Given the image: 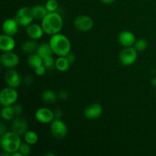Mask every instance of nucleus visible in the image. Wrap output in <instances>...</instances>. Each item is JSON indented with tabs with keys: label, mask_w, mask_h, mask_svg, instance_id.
Masks as SVG:
<instances>
[{
	"label": "nucleus",
	"mask_w": 156,
	"mask_h": 156,
	"mask_svg": "<svg viewBox=\"0 0 156 156\" xmlns=\"http://www.w3.org/2000/svg\"><path fill=\"white\" fill-rule=\"evenodd\" d=\"M155 94H156V89H155Z\"/></svg>",
	"instance_id": "58836bf2"
},
{
	"label": "nucleus",
	"mask_w": 156,
	"mask_h": 156,
	"mask_svg": "<svg viewBox=\"0 0 156 156\" xmlns=\"http://www.w3.org/2000/svg\"><path fill=\"white\" fill-rule=\"evenodd\" d=\"M0 62L5 68L14 69L19 64L20 58L16 53L12 51L4 52L1 55Z\"/></svg>",
	"instance_id": "1a4fd4ad"
},
{
	"label": "nucleus",
	"mask_w": 156,
	"mask_h": 156,
	"mask_svg": "<svg viewBox=\"0 0 156 156\" xmlns=\"http://www.w3.org/2000/svg\"><path fill=\"white\" fill-rule=\"evenodd\" d=\"M15 41L13 36L8 34H2L0 37V50L2 52L13 51L15 49Z\"/></svg>",
	"instance_id": "dca6fc26"
},
{
	"label": "nucleus",
	"mask_w": 156,
	"mask_h": 156,
	"mask_svg": "<svg viewBox=\"0 0 156 156\" xmlns=\"http://www.w3.org/2000/svg\"><path fill=\"white\" fill-rule=\"evenodd\" d=\"M103 114V108L98 103H94L87 107L84 111V115L88 120H96Z\"/></svg>",
	"instance_id": "ddd939ff"
},
{
	"label": "nucleus",
	"mask_w": 156,
	"mask_h": 156,
	"mask_svg": "<svg viewBox=\"0 0 156 156\" xmlns=\"http://www.w3.org/2000/svg\"><path fill=\"white\" fill-rule=\"evenodd\" d=\"M35 118L41 123H51L55 119L54 111L47 108H41L35 112Z\"/></svg>",
	"instance_id": "9b49d317"
},
{
	"label": "nucleus",
	"mask_w": 156,
	"mask_h": 156,
	"mask_svg": "<svg viewBox=\"0 0 156 156\" xmlns=\"http://www.w3.org/2000/svg\"><path fill=\"white\" fill-rule=\"evenodd\" d=\"M54 115H55V119H61L62 116V112L61 110L56 109L54 111Z\"/></svg>",
	"instance_id": "72a5a7b5"
},
{
	"label": "nucleus",
	"mask_w": 156,
	"mask_h": 156,
	"mask_svg": "<svg viewBox=\"0 0 156 156\" xmlns=\"http://www.w3.org/2000/svg\"><path fill=\"white\" fill-rule=\"evenodd\" d=\"M32 10H33L34 18L37 20H42L48 13V11L47 10L45 6L41 5H34L32 8Z\"/></svg>",
	"instance_id": "b1692460"
},
{
	"label": "nucleus",
	"mask_w": 156,
	"mask_h": 156,
	"mask_svg": "<svg viewBox=\"0 0 156 156\" xmlns=\"http://www.w3.org/2000/svg\"><path fill=\"white\" fill-rule=\"evenodd\" d=\"M28 123L24 117H16L11 124V129L19 136H22L27 131Z\"/></svg>",
	"instance_id": "f8f14e48"
},
{
	"label": "nucleus",
	"mask_w": 156,
	"mask_h": 156,
	"mask_svg": "<svg viewBox=\"0 0 156 156\" xmlns=\"http://www.w3.org/2000/svg\"><path fill=\"white\" fill-rule=\"evenodd\" d=\"M49 44L51 46L53 54L58 56H66L71 52V42L62 34L58 33L52 35Z\"/></svg>",
	"instance_id": "f03ea898"
},
{
	"label": "nucleus",
	"mask_w": 156,
	"mask_h": 156,
	"mask_svg": "<svg viewBox=\"0 0 156 156\" xmlns=\"http://www.w3.org/2000/svg\"><path fill=\"white\" fill-rule=\"evenodd\" d=\"M5 82L8 86L17 88L22 83V79L19 73L14 69H9L4 76Z\"/></svg>",
	"instance_id": "9d476101"
},
{
	"label": "nucleus",
	"mask_w": 156,
	"mask_h": 156,
	"mask_svg": "<svg viewBox=\"0 0 156 156\" xmlns=\"http://www.w3.org/2000/svg\"><path fill=\"white\" fill-rule=\"evenodd\" d=\"M22 81H24V84L27 85H30L34 82V79L33 76H27L24 78Z\"/></svg>",
	"instance_id": "7c9ffc66"
},
{
	"label": "nucleus",
	"mask_w": 156,
	"mask_h": 156,
	"mask_svg": "<svg viewBox=\"0 0 156 156\" xmlns=\"http://www.w3.org/2000/svg\"><path fill=\"white\" fill-rule=\"evenodd\" d=\"M115 0H101V2H103L104 4H106V5H110V4H112Z\"/></svg>",
	"instance_id": "c9c22d12"
},
{
	"label": "nucleus",
	"mask_w": 156,
	"mask_h": 156,
	"mask_svg": "<svg viewBox=\"0 0 156 156\" xmlns=\"http://www.w3.org/2000/svg\"><path fill=\"white\" fill-rule=\"evenodd\" d=\"M27 64H28L30 67L35 69L44 64L43 58H41L37 53H31L28 56V58H27Z\"/></svg>",
	"instance_id": "5701e85b"
},
{
	"label": "nucleus",
	"mask_w": 156,
	"mask_h": 156,
	"mask_svg": "<svg viewBox=\"0 0 156 156\" xmlns=\"http://www.w3.org/2000/svg\"><path fill=\"white\" fill-rule=\"evenodd\" d=\"M1 116L2 118L4 120H14L15 117H18L14 105H11V106L3 107L1 111Z\"/></svg>",
	"instance_id": "a211bd4d"
},
{
	"label": "nucleus",
	"mask_w": 156,
	"mask_h": 156,
	"mask_svg": "<svg viewBox=\"0 0 156 156\" xmlns=\"http://www.w3.org/2000/svg\"><path fill=\"white\" fill-rule=\"evenodd\" d=\"M151 83H152V86L155 87L156 88V78H154V79H152V81H151Z\"/></svg>",
	"instance_id": "e433bc0d"
},
{
	"label": "nucleus",
	"mask_w": 156,
	"mask_h": 156,
	"mask_svg": "<svg viewBox=\"0 0 156 156\" xmlns=\"http://www.w3.org/2000/svg\"><path fill=\"white\" fill-rule=\"evenodd\" d=\"M24 142H26L27 143L30 144V146L36 144L38 142V140H39L37 133L33 130H27V132L24 134Z\"/></svg>",
	"instance_id": "393cba45"
},
{
	"label": "nucleus",
	"mask_w": 156,
	"mask_h": 156,
	"mask_svg": "<svg viewBox=\"0 0 156 156\" xmlns=\"http://www.w3.org/2000/svg\"><path fill=\"white\" fill-rule=\"evenodd\" d=\"M6 132H7L6 131V126H5L4 123H1V126H0V136H2Z\"/></svg>",
	"instance_id": "f704fd0d"
},
{
	"label": "nucleus",
	"mask_w": 156,
	"mask_h": 156,
	"mask_svg": "<svg viewBox=\"0 0 156 156\" xmlns=\"http://www.w3.org/2000/svg\"><path fill=\"white\" fill-rule=\"evenodd\" d=\"M21 144V140L20 136L13 131L6 132L1 136L0 138V145L2 149L4 152H7L10 154L18 151Z\"/></svg>",
	"instance_id": "7ed1b4c3"
},
{
	"label": "nucleus",
	"mask_w": 156,
	"mask_h": 156,
	"mask_svg": "<svg viewBox=\"0 0 156 156\" xmlns=\"http://www.w3.org/2000/svg\"><path fill=\"white\" fill-rule=\"evenodd\" d=\"M15 18L18 21L19 25L24 26V27H27L32 24L33 21L35 19L32 9L27 6L21 7V9H18L15 14Z\"/></svg>",
	"instance_id": "423d86ee"
},
{
	"label": "nucleus",
	"mask_w": 156,
	"mask_h": 156,
	"mask_svg": "<svg viewBox=\"0 0 156 156\" xmlns=\"http://www.w3.org/2000/svg\"><path fill=\"white\" fill-rule=\"evenodd\" d=\"M118 41L123 47H129L134 46L136 39L133 32L129 30H123L119 34Z\"/></svg>",
	"instance_id": "4468645a"
},
{
	"label": "nucleus",
	"mask_w": 156,
	"mask_h": 156,
	"mask_svg": "<svg viewBox=\"0 0 156 156\" xmlns=\"http://www.w3.org/2000/svg\"><path fill=\"white\" fill-rule=\"evenodd\" d=\"M71 63L66 56H59L55 61V67L59 72H66L69 69Z\"/></svg>",
	"instance_id": "aec40b11"
},
{
	"label": "nucleus",
	"mask_w": 156,
	"mask_h": 156,
	"mask_svg": "<svg viewBox=\"0 0 156 156\" xmlns=\"http://www.w3.org/2000/svg\"><path fill=\"white\" fill-rule=\"evenodd\" d=\"M134 48L137 50L138 52H143L146 50L148 47V43L146 39H141L136 40L135 44H134Z\"/></svg>",
	"instance_id": "a878e982"
},
{
	"label": "nucleus",
	"mask_w": 156,
	"mask_h": 156,
	"mask_svg": "<svg viewBox=\"0 0 156 156\" xmlns=\"http://www.w3.org/2000/svg\"><path fill=\"white\" fill-rule=\"evenodd\" d=\"M55 59H53V56H49L43 59L44 66L47 69H52L55 66Z\"/></svg>",
	"instance_id": "c85d7f7f"
},
{
	"label": "nucleus",
	"mask_w": 156,
	"mask_h": 156,
	"mask_svg": "<svg viewBox=\"0 0 156 156\" xmlns=\"http://www.w3.org/2000/svg\"><path fill=\"white\" fill-rule=\"evenodd\" d=\"M41 98L43 101L47 104H54L58 98V94H56L52 90H46L41 94Z\"/></svg>",
	"instance_id": "4be33fe9"
},
{
	"label": "nucleus",
	"mask_w": 156,
	"mask_h": 156,
	"mask_svg": "<svg viewBox=\"0 0 156 156\" xmlns=\"http://www.w3.org/2000/svg\"><path fill=\"white\" fill-rule=\"evenodd\" d=\"M46 72H47V68L44 66V64L34 69V73L37 76H44V75L46 73Z\"/></svg>",
	"instance_id": "c756f323"
},
{
	"label": "nucleus",
	"mask_w": 156,
	"mask_h": 156,
	"mask_svg": "<svg viewBox=\"0 0 156 156\" xmlns=\"http://www.w3.org/2000/svg\"><path fill=\"white\" fill-rule=\"evenodd\" d=\"M69 97V94L66 91H61L58 94V98L61 100H66Z\"/></svg>",
	"instance_id": "2f4dec72"
},
{
	"label": "nucleus",
	"mask_w": 156,
	"mask_h": 156,
	"mask_svg": "<svg viewBox=\"0 0 156 156\" xmlns=\"http://www.w3.org/2000/svg\"><path fill=\"white\" fill-rule=\"evenodd\" d=\"M19 24L15 18H8L5 20L2 24V30L5 34L14 36L18 31Z\"/></svg>",
	"instance_id": "2eb2a0df"
},
{
	"label": "nucleus",
	"mask_w": 156,
	"mask_h": 156,
	"mask_svg": "<svg viewBox=\"0 0 156 156\" xmlns=\"http://www.w3.org/2000/svg\"><path fill=\"white\" fill-rule=\"evenodd\" d=\"M26 32H27V36L30 39L35 40V41L41 39L44 34L42 26L37 24H30V25L27 26Z\"/></svg>",
	"instance_id": "f3484780"
},
{
	"label": "nucleus",
	"mask_w": 156,
	"mask_h": 156,
	"mask_svg": "<svg viewBox=\"0 0 156 156\" xmlns=\"http://www.w3.org/2000/svg\"><path fill=\"white\" fill-rule=\"evenodd\" d=\"M41 26L44 33L52 36L61 31L63 26V19L57 12H48L41 20Z\"/></svg>",
	"instance_id": "f257e3e1"
},
{
	"label": "nucleus",
	"mask_w": 156,
	"mask_h": 156,
	"mask_svg": "<svg viewBox=\"0 0 156 156\" xmlns=\"http://www.w3.org/2000/svg\"><path fill=\"white\" fill-rule=\"evenodd\" d=\"M66 56V58L68 59V60L69 61L71 65L73 63V62H75V61H76V56H75V55L73 54V53H72L71 52H70V53Z\"/></svg>",
	"instance_id": "473e14b6"
},
{
	"label": "nucleus",
	"mask_w": 156,
	"mask_h": 156,
	"mask_svg": "<svg viewBox=\"0 0 156 156\" xmlns=\"http://www.w3.org/2000/svg\"><path fill=\"white\" fill-rule=\"evenodd\" d=\"M45 155H46V156H49V155H51V156H55V154H53V153H47V154H46Z\"/></svg>",
	"instance_id": "4c0bfd02"
},
{
	"label": "nucleus",
	"mask_w": 156,
	"mask_h": 156,
	"mask_svg": "<svg viewBox=\"0 0 156 156\" xmlns=\"http://www.w3.org/2000/svg\"><path fill=\"white\" fill-rule=\"evenodd\" d=\"M134 47H124L119 54V60L123 66H129L136 62L138 58V53Z\"/></svg>",
	"instance_id": "39448f33"
},
{
	"label": "nucleus",
	"mask_w": 156,
	"mask_h": 156,
	"mask_svg": "<svg viewBox=\"0 0 156 156\" xmlns=\"http://www.w3.org/2000/svg\"><path fill=\"white\" fill-rule=\"evenodd\" d=\"M18 99V92L16 88L8 86L3 88L0 93V104L3 107L15 105Z\"/></svg>",
	"instance_id": "20e7f679"
},
{
	"label": "nucleus",
	"mask_w": 156,
	"mask_h": 156,
	"mask_svg": "<svg viewBox=\"0 0 156 156\" xmlns=\"http://www.w3.org/2000/svg\"><path fill=\"white\" fill-rule=\"evenodd\" d=\"M39 45L40 44H38V43L35 40L31 39L30 41H27L23 43V44L21 45V50L24 53L31 54V53H34L35 52H37Z\"/></svg>",
	"instance_id": "6ab92c4d"
},
{
	"label": "nucleus",
	"mask_w": 156,
	"mask_h": 156,
	"mask_svg": "<svg viewBox=\"0 0 156 156\" xmlns=\"http://www.w3.org/2000/svg\"><path fill=\"white\" fill-rule=\"evenodd\" d=\"M74 26L79 31L85 32L91 30L94 26V21L88 15H80L74 20Z\"/></svg>",
	"instance_id": "6e6552de"
},
{
	"label": "nucleus",
	"mask_w": 156,
	"mask_h": 156,
	"mask_svg": "<svg viewBox=\"0 0 156 156\" xmlns=\"http://www.w3.org/2000/svg\"><path fill=\"white\" fill-rule=\"evenodd\" d=\"M36 53H37L41 58H43V59L47 57V56H53V52L51 48V46H50V44H49V43L48 44L44 43V44H40Z\"/></svg>",
	"instance_id": "412c9836"
},
{
	"label": "nucleus",
	"mask_w": 156,
	"mask_h": 156,
	"mask_svg": "<svg viewBox=\"0 0 156 156\" xmlns=\"http://www.w3.org/2000/svg\"><path fill=\"white\" fill-rule=\"evenodd\" d=\"M45 7L48 12H57L59 9V3L56 0H47L45 4Z\"/></svg>",
	"instance_id": "bb28decb"
},
{
	"label": "nucleus",
	"mask_w": 156,
	"mask_h": 156,
	"mask_svg": "<svg viewBox=\"0 0 156 156\" xmlns=\"http://www.w3.org/2000/svg\"><path fill=\"white\" fill-rule=\"evenodd\" d=\"M18 150L22 153L23 155H28L31 152V148H30V145L27 143L26 142L24 143H21V146Z\"/></svg>",
	"instance_id": "cd10ccee"
},
{
	"label": "nucleus",
	"mask_w": 156,
	"mask_h": 156,
	"mask_svg": "<svg viewBox=\"0 0 156 156\" xmlns=\"http://www.w3.org/2000/svg\"><path fill=\"white\" fill-rule=\"evenodd\" d=\"M50 132L55 139L62 140L67 135L68 128H67L66 124L61 119H54L51 122Z\"/></svg>",
	"instance_id": "0eeeda50"
}]
</instances>
